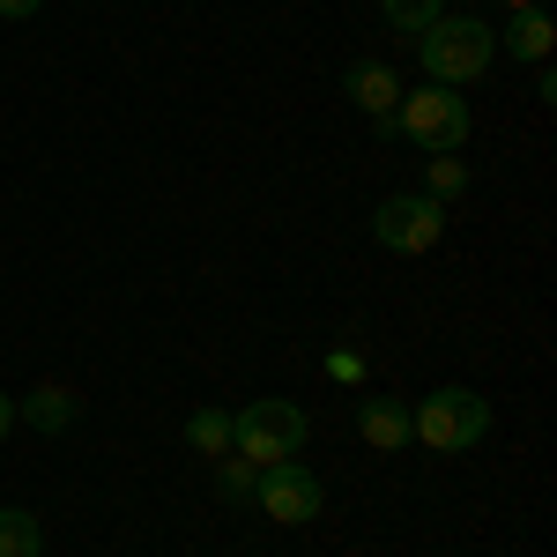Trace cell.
I'll list each match as a JSON object with an SVG mask.
<instances>
[{"instance_id":"obj_1","label":"cell","mask_w":557,"mask_h":557,"mask_svg":"<svg viewBox=\"0 0 557 557\" xmlns=\"http://www.w3.org/2000/svg\"><path fill=\"white\" fill-rule=\"evenodd\" d=\"M417 60H424V75L431 83H446V89H461L475 83L491 60H498V30L483 23V15H438L431 30H417Z\"/></svg>"},{"instance_id":"obj_2","label":"cell","mask_w":557,"mask_h":557,"mask_svg":"<svg viewBox=\"0 0 557 557\" xmlns=\"http://www.w3.org/2000/svg\"><path fill=\"white\" fill-rule=\"evenodd\" d=\"M483 431H491V401L475 386H431L409 409V438L431 454H469V446H483Z\"/></svg>"},{"instance_id":"obj_3","label":"cell","mask_w":557,"mask_h":557,"mask_svg":"<svg viewBox=\"0 0 557 557\" xmlns=\"http://www.w3.org/2000/svg\"><path fill=\"white\" fill-rule=\"evenodd\" d=\"M394 134H409L424 157H454V149L469 141V104H461V89H446V83L401 89V104H394Z\"/></svg>"},{"instance_id":"obj_4","label":"cell","mask_w":557,"mask_h":557,"mask_svg":"<svg viewBox=\"0 0 557 557\" xmlns=\"http://www.w3.org/2000/svg\"><path fill=\"white\" fill-rule=\"evenodd\" d=\"M305 409L298 401H246L238 417H231V454H246L253 469H268V461H298L305 446Z\"/></svg>"},{"instance_id":"obj_5","label":"cell","mask_w":557,"mask_h":557,"mask_svg":"<svg viewBox=\"0 0 557 557\" xmlns=\"http://www.w3.org/2000/svg\"><path fill=\"white\" fill-rule=\"evenodd\" d=\"M372 238H380L386 253H431L446 238V201H431V194H386L380 209H372Z\"/></svg>"},{"instance_id":"obj_6","label":"cell","mask_w":557,"mask_h":557,"mask_svg":"<svg viewBox=\"0 0 557 557\" xmlns=\"http://www.w3.org/2000/svg\"><path fill=\"white\" fill-rule=\"evenodd\" d=\"M253 506L275 528H305V520H320V506H327V483L305 469V461H268L253 483Z\"/></svg>"},{"instance_id":"obj_7","label":"cell","mask_w":557,"mask_h":557,"mask_svg":"<svg viewBox=\"0 0 557 557\" xmlns=\"http://www.w3.org/2000/svg\"><path fill=\"white\" fill-rule=\"evenodd\" d=\"M343 97L372 120V134H394V104H401V75L386 60H349L343 67Z\"/></svg>"},{"instance_id":"obj_8","label":"cell","mask_w":557,"mask_h":557,"mask_svg":"<svg viewBox=\"0 0 557 557\" xmlns=\"http://www.w3.org/2000/svg\"><path fill=\"white\" fill-rule=\"evenodd\" d=\"M357 438L380 446V454H401V446H409V409L386 401V394H364V401H357Z\"/></svg>"},{"instance_id":"obj_9","label":"cell","mask_w":557,"mask_h":557,"mask_svg":"<svg viewBox=\"0 0 557 557\" xmlns=\"http://www.w3.org/2000/svg\"><path fill=\"white\" fill-rule=\"evenodd\" d=\"M550 45H557L550 8H520L513 23H506V38H498V52H513V60H528V67H543V60H550Z\"/></svg>"},{"instance_id":"obj_10","label":"cell","mask_w":557,"mask_h":557,"mask_svg":"<svg viewBox=\"0 0 557 557\" xmlns=\"http://www.w3.org/2000/svg\"><path fill=\"white\" fill-rule=\"evenodd\" d=\"M15 417H30L38 431H67V424H75V386H60V380L30 386V394L15 401Z\"/></svg>"},{"instance_id":"obj_11","label":"cell","mask_w":557,"mask_h":557,"mask_svg":"<svg viewBox=\"0 0 557 557\" xmlns=\"http://www.w3.org/2000/svg\"><path fill=\"white\" fill-rule=\"evenodd\" d=\"M0 557H45V528L23 506H0Z\"/></svg>"},{"instance_id":"obj_12","label":"cell","mask_w":557,"mask_h":557,"mask_svg":"<svg viewBox=\"0 0 557 557\" xmlns=\"http://www.w3.org/2000/svg\"><path fill=\"white\" fill-rule=\"evenodd\" d=\"M186 446L209 454V461H223V454H231V417H223V409H194V417H186Z\"/></svg>"},{"instance_id":"obj_13","label":"cell","mask_w":557,"mask_h":557,"mask_svg":"<svg viewBox=\"0 0 557 557\" xmlns=\"http://www.w3.org/2000/svg\"><path fill=\"white\" fill-rule=\"evenodd\" d=\"M424 194H431V201H461V194H469V164H461V149L424 164Z\"/></svg>"},{"instance_id":"obj_14","label":"cell","mask_w":557,"mask_h":557,"mask_svg":"<svg viewBox=\"0 0 557 557\" xmlns=\"http://www.w3.org/2000/svg\"><path fill=\"white\" fill-rule=\"evenodd\" d=\"M253 483H260V469L246 454H223V461H215V491H223L231 506H253Z\"/></svg>"},{"instance_id":"obj_15","label":"cell","mask_w":557,"mask_h":557,"mask_svg":"<svg viewBox=\"0 0 557 557\" xmlns=\"http://www.w3.org/2000/svg\"><path fill=\"white\" fill-rule=\"evenodd\" d=\"M380 15L394 30H431V23L446 15V0H380Z\"/></svg>"},{"instance_id":"obj_16","label":"cell","mask_w":557,"mask_h":557,"mask_svg":"<svg viewBox=\"0 0 557 557\" xmlns=\"http://www.w3.org/2000/svg\"><path fill=\"white\" fill-rule=\"evenodd\" d=\"M327 380L364 386V357H357V349H327Z\"/></svg>"},{"instance_id":"obj_17","label":"cell","mask_w":557,"mask_h":557,"mask_svg":"<svg viewBox=\"0 0 557 557\" xmlns=\"http://www.w3.org/2000/svg\"><path fill=\"white\" fill-rule=\"evenodd\" d=\"M38 8H45V0H0V15H8V23H30Z\"/></svg>"},{"instance_id":"obj_18","label":"cell","mask_w":557,"mask_h":557,"mask_svg":"<svg viewBox=\"0 0 557 557\" xmlns=\"http://www.w3.org/2000/svg\"><path fill=\"white\" fill-rule=\"evenodd\" d=\"M8 431H15V401L0 394V438H8Z\"/></svg>"},{"instance_id":"obj_19","label":"cell","mask_w":557,"mask_h":557,"mask_svg":"<svg viewBox=\"0 0 557 557\" xmlns=\"http://www.w3.org/2000/svg\"><path fill=\"white\" fill-rule=\"evenodd\" d=\"M498 8H513V15H520V8H543V0H498Z\"/></svg>"}]
</instances>
